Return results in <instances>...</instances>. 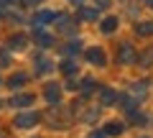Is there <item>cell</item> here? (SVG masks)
Instances as JSON below:
<instances>
[{
  "instance_id": "9",
  "label": "cell",
  "mask_w": 153,
  "mask_h": 138,
  "mask_svg": "<svg viewBox=\"0 0 153 138\" xmlns=\"http://www.w3.org/2000/svg\"><path fill=\"white\" fill-rule=\"evenodd\" d=\"M138 33H153V23H140L138 26Z\"/></svg>"
},
{
  "instance_id": "1",
  "label": "cell",
  "mask_w": 153,
  "mask_h": 138,
  "mask_svg": "<svg viewBox=\"0 0 153 138\" xmlns=\"http://www.w3.org/2000/svg\"><path fill=\"white\" fill-rule=\"evenodd\" d=\"M36 120H38L36 113H23V115H18L16 125H18V128H31V125H36Z\"/></svg>"
},
{
  "instance_id": "6",
  "label": "cell",
  "mask_w": 153,
  "mask_h": 138,
  "mask_svg": "<svg viewBox=\"0 0 153 138\" xmlns=\"http://www.w3.org/2000/svg\"><path fill=\"white\" fill-rule=\"evenodd\" d=\"M115 26H117V21H115V18H107V21L102 23V31H112Z\"/></svg>"
},
{
  "instance_id": "11",
  "label": "cell",
  "mask_w": 153,
  "mask_h": 138,
  "mask_svg": "<svg viewBox=\"0 0 153 138\" xmlns=\"http://www.w3.org/2000/svg\"><path fill=\"white\" fill-rule=\"evenodd\" d=\"M23 82H26V77H23V74H16V77H13V87H18V84H23Z\"/></svg>"
},
{
  "instance_id": "10",
  "label": "cell",
  "mask_w": 153,
  "mask_h": 138,
  "mask_svg": "<svg viewBox=\"0 0 153 138\" xmlns=\"http://www.w3.org/2000/svg\"><path fill=\"white\" fill-rule=\"evenodd\" d=\"M54 18V13L51 10H44V13H38V21H51Z\"/></svg>"
},
{
  "instance_id": "3",
  "label": "cell",
  "mask_w": 153,
  "mask_h": 138,
  "mask_svg": "<svg viewBox=\"0 0 153 138\" xmlns=\"http://www.w3.org/2000/svg\"><path fill=\"white\" fill-rule=\"evenodd\" d=\"M87 56H89V61H94V64H102V61H105V59H102V51H100V49H89Z\"/></svg>"
},
{
  "instance_id": "8",
  "label": "cell",
  "mask_w": 153,
  "mask_h": 138,
  "mask_svg": "<svg viewBox=\"0 0 153 138\" xmlns=\"http://www.w3.org/2000/svg\"><path fill=\"white\" fill-rule=\"evenodd\" d=\"M102 102H115V92L112 90H105L102 92Z\"/></svg>"
},
{
  "instance_id": "4",
  "label": "cell",
  "mask_w": 153,
  "mask_h": 138,
  "mask_svg": "<svg viewBox=\"0 0 153 138\" xmlns=\"http://www.w3.org/2000/svg\"><path fill=\"white\" fill-rule=\"evenodd\" d=\"M31 95H18V97L16 100H13V105H31Z\"/></svg>"
},
{
  "instance_id": "12",
  "label": "cell",
  "mask_w": 153,
  "mask_h": 138,
  "mask_svg": "<svg viewBox=\"0 0 153 138\" xmlns=\"http://www.w3.org/2000/svg\"><path fill=\"white\" fill-rule=\"evenodd\" d=\"M74 69H76V66L71 64V61H66V64H64V72H66V74H71V72H74Z\"/></svg>"
},
{
  "instance_id": "5",
  "label": "cell",
  "mask_w": 153,
  "mask_h": 138,
  "mask_svg": "<svg viewBox=\"0 0 153 138\" xmlns=\"http://www.w3.org/2000/svg\"><path fill=\"white\" fill-rule=\"evenodd\" d=\"M120 59L123 61H133V49H130V46H123V49H120Z\"/></svg>"
},
{
  "instance_id": "13",
  "label": "cell",
  "mask_w": 153,
  "mask_h": 138,
  "mask_svg": "<svg viewBox=\"0 0 153 138\" xmlns=\"http://www.w3.org/2000/svg\"><path fill=\"white\" fill-rule=\"evenodd\" d=\"M89 138H105V133H92Z\"/></svg>"
},
{
  "instance_id": "2",
  "label": "cell",
  "mask_w": 153,
  "mask_h": 138,
  "mask_svg": "<svg viewBox=\"0 0 153 138\" xmlns=\"http://www.w3.org/2000/svg\"><path fill=\"white\" fill-rule=\"evenodd\" d=\"M46 100H49V102H59V87H56V84H49V87H46Z\"/></svg>"
},
{
  "instance_id": "14",
  "label": "cell",
  "mask_w": 153,
  "mask_h": 138,
  "mask_svg": "<svg viewBox=\"0 0 153 138\" xmlns=\"http://www.w3.org/2000/svg\"><path fill=\"white\" fill-rule=\"evenodd\" d=\"M74 3H82V0H74Z\"/></svg>"
},
{
  "instance_id": "7",
  "label": "cell",
  "mask_w": 153,
  "mask_h": 138,
  "mask_svg": "<svg viewBox=\"0 0 153 138\" xmlns=\"http://www.w3.org/2000/svg\"><path fill=\"white\" fill-rule=\"evenodd\" d=\"M120 131H123V125H120V123H112V125H107V131H105V133H112V136H117Z\"/></svg>"
}]
</instances>
